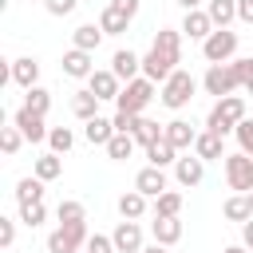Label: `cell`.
<instances>
[{"label":"cell","instance_id":"cell-1","mask_svg":"<svg viewBox=\"0 0 253 253\" xmlns=\"http://www.w3.org/2000/svg\"><path fill=\"white\" fill-rule=\"evenodd\" d=\"M178 63H182V32L162 28V32L154 36L150 51L142 55V75L154 79V83H166V79L178 71Z\"/></svg>","mask_w":253,"mask_h":253},{"label":"cell","instance_id":"cell-2","mask_svg":"<svg viewBox=\"0 0 253 253\" xmlns=\"http://www.w3.org/2000/svg\"><path fill=\"white\" fill-rule=\"evenodd\" d=\"M245 119V99L241 95H221L213 107H210V115H206V130H213V134H233L237 130V123Z\"/></svg>","mask_w":253,"mask_h":253},{"label":"cell","instance_id":"cell-3","mask_svg":"<svg viewBox=\"0 0 253 253\" xmlns=\"http://www.w3.org/2000/svg\"><path fill=\"white\" fill-rule=\"evenodd\" d=\"M194 91H198V83H194V75L186 71V67H178L166 83H162V107H170V111H182L190 99H194Z\"/></svg>","mask_w":253,"mask_h":253},{"label":"cell","instance_id":"cell-4","mask_svg":"<svg viewBox=\"0 0 253 253\" xmlns=\"http://www.w3.org/2000/svg\"><path fill=\"white\" fill-rule=\"evenodd\" d=\"M154 99V79H146V75H138V79H130V83H123V91H119V99H115V107L119 111H130V115H142V107Z\"/></svg>","mask_w":253,"mask_h":253},{"label":"cell","instance_id":"cell-5","mask_svg":"<svg viewBox=\"0 0 253 253\" xmlns=\"http://www.w3.org/2000/svg\"><path fill=\"white\" fill-rule=\"evenodd\" d=\"M87 249V225L83 221H71V225H59L47 233V253H79Z\"/></svg>","mask_w":253,"mask_h":253},{"label":"cell","instance_id":"cell-6","mask_svg":"<svg viewBox=\"0 0 253 253\" xmlns=\"http://www.w3.org/2000/svg\"><path fill=\"white\" fill-rule=\"evenodd\" d=\"M233 51H237V32H229V28H213V32L202 40V55H206L210 63H229Z\"/></svg>","mask_w":253,"mask_h":253},{"label":"cell","instance_id":"cell-7","mask_svg":"<svg viewBox=\"0 0 253 253\" xmlns=\"http://www.w3.org/2000/svg\"><path fill=\"white\" fill-rule=\"evenodd\" d=\"M225 182H229V190L249 194L253 190V154H245V150L225 154Z\"/></svg>","mask_w":253,"mask_h":253},{"label":"cell","instance_id":"cell-8","mask_svg":"<svg viewBox=\"0 0 253 253\" xmlns=\"http://www.w3.org/2000/svg\"><path fill=\"white\" fill-rule=\"evenodd\" d=\"M202 83H206V91H210V95H217V99H221V95H233V91L241 87V75H237L233 59H229V63H210V71H206V79H202Z\"/></svg>","mask_w":253,"mask_h":253},{"label":"cell","instance_id":"cell-9","mask_svg":"<svg viewBox=\"0 0 253 253\" xmlns=\"http://www.w3.org/2000/svg\"><path fill=\"white\" fill-rule=\"evenodd\" d=\"M12 123L24 130V138H28V142H43V138H47V130H51V126H43V115H40V111H32V107H20V111L12 115Z\"/></svg>","mask_w":253,"mask_h":253},{"label":"cell","instance_id":"cell-10","mask_svg":"<svg viewBox=\"0 0 253 253\" xmlns=\"http://www.w3.org/2000/svg\"><path fill=\"white\" fill-rule=\"evenodd\" d=\"M111 241H115L119 253H142V229H138V221H126V217H123V221L115 225Z\"/></svg>","mask_w":253,"mask_h":253},{"label":"cell","instance_id":"cell-11","mask_svg":"<svg viewBox=\"0 0 253 253\" xmlns=\"http://www.w3.org/2000/svg\"><path fill=\"white\" fill-rule=\"evenodd\" d=\"M87 91H95V95L107 103V99H119L123 79H119L115 71H91V75H87Z\"/></svg>","mask_w":253,"mask_h":253},{"label":"cell","instance_id":"cell-12","mask_svg":"<svg viewBox=\"0 0 253 253\" xmlns=\"http://www.w3.org/2000/svg\"><path fill=\"white\" fill-rule=\"evenodd\" d=\"M95 71V59H91V51H83V47H71V51H63V75H71V79H87Z\"/></svg>","mask_w":253,"mask_h":253},{"label":"cell","instance_id":"cell-13","mask_svg":"<svg viewBox=\"0 0 253 253\" xmlns=\"http://www.w3.org/2000/svg\"><path fill=\"white\" fill-rule=\"evenodd\" d=\"M174 178H178L182 186H198V182L206 178V158H198V154L178 158V162H174Z\"/></svg>","mask_w":253,"mask_h":253},{"label":"cell","instance_id":"cell-14","mask_svg":"<svg viewBox=\"0 0 253 253\" xmlns=\"http://www.w3.org/2000/svg\"><path fill=\"white\" fill-rule=\"evenodd\" d=\"M111 71H115L123 83H130V79H138V71H142V59H138L130 47H119V51H115V59H111Z\"/></svg>","mask_w":253,"mask_h":253},{"label":"cell","instance_id":"cell-15","mask_svg":"<svg viewBox=\"0 0 253 253\" xmlns=\"http://www.w3.org/2000/svg\"><path fill=\"white\" fill-rule=\"evenodd\" d=\"M134 190H142L146 198H158V194L166 190V170H162V166H146V170H138V174H134Z\"/></svg>","mask_w":253,"mask_h":253},{"label":"cell","instance_id":"cell-16","mask_svg":"<svg viewBox=\"0 0 253 253\" xmlns=\"http://www.w3.org/2000/svg\"><path fill=\"white\" fill-rule=\"evenodd\" d=\"M83 138H87L91 146H107V142L115 138V119H103V115L87 119V126H83Z\"/></svg>","mask_w":253,"mask_h":253},{"label":"cell","instance_id":"cell-17","mask_svg":"<svg viewBox=\"0 0 253 253\" xmlns=\"http://www.w3.org/2000/svg\"><path fill=\"white\" fill-rule=\"evenodd\" d=\"M182 32H186L190 40H206V36L213 32V20H210V12H202V8H190V12H186V20H182Z\"/></svg>","mask_w":253,"mask_h":253},{"label":"cell","instance_id":"cell-18","mask_svg":"<svg viewBox=\"0 0 253 253\" xmlns=\"http://www.w3.org/2000/svg\"><path fill=\"white\" fill-rule=\"evenodd\" d=\"M150 233H154L158 245H178L182 241V221L178 217H154L150 221Z\"/></svg>","mask_w":253,"mask_h":253},{"label":"cell","instance_id":"cell-19","mask_svg":"<svg viewBox=\"0 0 253 253\" xmlns=\"http://www.w3.org/2000/svg\"><path fill=\"white\" fill-rule=\"evenodd\" d=\"M146 158H150V166H162V170H166L170 162H178V146L162 134V138H154V142L146 146Z\"/></svg>","mask_w":253,"mask_h":253},{"label":"cell","instance_id":"cell-20","mask_svg":"<svg viewBox=\"0 0 253 253\" xmlns=\"http://www.w3.org/2000/svg\"><path fill=\"white\" fill-rule=\"evenodd\" d=\"M194 154L198 158H225V146H221V134H213V130H202L198 138H194Z\"/></svg>","mask_w":253,"mask_h":253},{"label":"cell","instance_id":"cell-21","mask_svg":"<svg viewBox=\"0 0 253 253\" xmlns=\"http://www.w3.org/2000/svg\"><path fill=\"white\" fill-rule=\"evenodd\" d=\"M206 12L213 20V28H229L237 20V0H206Z\"/></svg>","mask_w":253,"mask_h":253},{"label":"cell","instance_id":"cell-22","mask_svg":"<svg viewBox=\"0 0 253 253\" xmlns=\"http://www.w3.org/2000/svg\"><path fill=\"white\" fill-rule=\"evenodd\" d=\"M12 79L28 91V87H36V79H40V63L32 59V55H24V59H12Z\"/></svg>","mask_w":253,"mask_h":253},{"label":"cell","instance_id":"cell-23","mask_svg":"<svg viewBox=\"0 0 253 253\" xmlns=\"http://www.w3.org/2000/svg\"><path fill=\"white\" fill-rule=\"evenodd\" d=\"M178 150H186V146H194V138H198V130L186 123V119H174V123H166V130H162Z\"/></svg>","mask_w":253,"mask_h":253},{"label":"cell","instance_id":"cell-24","mask_svg":"<svg viewBox=\"0 0 253 253\" xmlns=\"http://www.w3.org/2000/svg\"><path fill=\"white\" fill-rule=\"evenodd\" d=\"M119 213H123L126 221H138V217L146 213V194H142V190H126V194L119 198Z\"/></svg>","mask_w":253,"mask_h":253},{"label":"cell","instance_id":"cell-25","mask_svg":"<svg viewBox=\"0 0 253 253\" xmlns=\"http://www.w3.org/2000/svg\"><path fill=\"white\" fill-rule=\"evenodd\" d=\"M126 24H130V16H126V12H119L115 4H107V8L99 12V28H103L107 36H119V32H126Z\"/></svg>","mask_w":253,"mask_h":253},{"label":"cell","instance_id":"cell-26","mask_svg":"<svg viewBox=\"0 0 253 253\" xmlns=\"http://www.w3.org/2000/svg\"><path fill=\"white\" fill-rule=\"evenodd\" d=\"M150 210H154V217H178L182 213V194L178 190H162Z\"/></svg>","mask_w":253,"mask_h":253},{"label":"cell","instance_id":"cell-27","mask_svg":"<svg viewBox=\"0 0 253 253\" xmlns=\"http://www.w3.org/2000/svg\"><path fill=\"white\" fill-rule=\"evenodd\" d=\"M103 36H107V32H103L99 24H79V28H75V36H71V43H75V47H83V51H95Z\"/></svg>","mask_w":253,"mask_h":253},{"label":"cell","instance_id":"cell-28","mask_svg":"<svg viewBox=\"0 0 253 253\" xmlns=\"http://www.w3.org/2000/svg\"><path fill=\"white\" fill-rule=\"evenodd\" d=\"M99 103H103V99H99L95 91H79V95L71 99V111H75V119H83V123H87V119H95V115H99Z\"/></svg>","mask_w":253,"mask_h":253},{"label":"cell","instance_id":"cell-29","mask_svg":"<svg viewBox=\"0 0 253 253\" xmlns=\"http://www.w3.org/2000/svg\"><path fill=\"white\" fill-rule=\"evenodd\" d=\"M225 217H229V221H241V225H245V221L253 217V202H249V194H233V198L225 202Z\"/></svg>","mask_w":253,"mask_h":253},{"label":"cell","instance_id":"cell-30","mask_svg":"<svg viewBox=\"0 0 253 253\" xmlns=\"http://www.w3.org/2000/svg\"><path fill=\"white\" fill-rule=\"evenodd\" d=\"M130 150H134V134H123V130H115V138L107 142V154H111L115 162H126V158H130Z\"/></svg>","mask_w":253,"mask_h":253},{"label":"cell","instance_id":"cell-31","mask_svg":"<svg viewBox=\"0 0 253 253\" xmlns=\"http://www.w3.org/2000/svg\"><path fill=\"white\" fill-rule=\"evenodd\" d=\"M63 174V162H59V154L51 150V154H40L36 158V178H43V182H51V178H59Z\"/></svg>","mask_w":253,"mask_h":253},{"label":"cell","instance_id":"cell-32","mask_svg":"<svg viewBox=\"0 0 253 253\" xmlns=\"http://www.w3.org/2000/svg\"><path fill=\"white\" fill-rule=\"evenodd\" d=\"M16 202H43V178H20L16 182Z\"/></svg>","mask_w":253,"mask_h":253},{"label":"cell","instance_id":"cell-33","mask_svg":"<svg viewBox=\"0 0 253 253\" xmlns=\"http://www.w3.org/2000/svg\"><path fill=\"white\" fill-rule=\"evenodd\" d=\"M24 107H32V111L47 115V107H51V91H43L40 83H36V87H28V91H24Z\"/></svg>","mask_w":253,"mask_h":253},{"label":"cell","instance_id":"cell-34","mask_svg":"<svg viewBox=\"0 0 253 253\" xmlns=\"http://www.w3.org/2000/svg\"><path fill=\"white\" fill-rule=\"evenodd\" d=\"M162 130H166V126H158L154 119H138V126H134V142H138V146H150L154 138H162Z\"/></svg>","mask_w":253,"mask_h":253},{"label":"cell","instance_id":"cell-35","mask_svg":"<svg viewBox=\"0 0 253 253\" xmlns=\"http://www.w3.org/2000/svg\"><path fill=\"white\" fill-rule=\"evenodd\" d=\"M43 217H47V210H43V202H20V221H24L28 229H36V225H43Z\"/></svg>","mask_w":253,"mask_h":253},{"label":"cell","instance_id":"cell-36","mask_svg":"<svg viewBox=\"0 0 253 253\" xmlns=\"http://www.w3.org/2000/svg\"><path fill=\"white\" fill-rule=\"evenodd\" d=\"M47 142H51L55 154H67V150L75 146V134H71L67 126H51V130H47Z\"/></svg>","mask_w":253,"mask_h":253},{"label":"cell","instance_id":"cell-37","mask_svg":"<svg viewBox=\"0 0 253 253\" xmlns=\"http://www.w3.org/2000/svg\"><path fill=\"white\" fill-rule=\"evenodd\" d=\"M20 142H24V130H20L16 123H12V126H0V150H4L8 158L20 150Z\"/></svg>","mask_w":253,"mask_h":253},{"label":"cell","instance_id":"cell-38","mask_svg":"<svg viewBox=\"0 0 253 253\" xmlns=\"http://www.w3.org/2000/svg\"><path fill=\"white\" fill-rule=\"evenodd\" d=\"M55 217H59V225H71V221H83L87 213H83V202H59V210H55Z\"/></svg>","mask_w":253,"mask_h":253},{"label":"cell","instance_id":"cell-39","mask_svg":"<svg viewBox=\"0 0 253 253\" xmlns=\"http://www.w3.org/2000/svg\"><path fill=\"white\" fill-rule=\"evenodd\" d=\"M233 134H237V142H241V150H245V154H253V119H241Z\"/></svg>","mask_w":253,"mask_h":253},{"label":"cell","instance_id":"cell-40","mask_svg":"<svg viewBox=\"0 0 253 253\" xmlns=\"http://www.w3.org/2000/svg\"><path fill=\"white\" fill-rule=\"evenodd\" d=\"M233 67H237V75H241L245 95H253V55H249V59H233Z\"/></svg>","mask_w":253,"mask_h":253},{"label":"cell","instance_id":"cell-41","mask_svg":"<svg viewBox=\"0 0 253 253\" xmlns=\"http://www.w3.org/2000/svg\"><path fill=\"white\" fill-rule=\"evenodd\" d=\"M138 119H142V115H130V111H115V130H123V134H134Z\"/></svg>","mask_w":253,"mask_h":253},{"label":"cell","instance_id":"cell-42","mask_svg":"<svg viewBox=\"0 0 253 253\" xmlns=\"http://www.w3.org/2000/svg\"><path fill=\"white\" fill-rule=\"evenodd\" d=\"M87 253H119V249H115V241H111V237L91 233V237H87Z\"/></svg>","mask_w":253,"mask_h":253},{"label":"cell","instance_id":"cell-43","mask_svg":"<svg viewBox=\"0 0 253 253\" xmlns=\"http://www.w3.org/2000/svg\"><path fill=\"white\" fill-rule=\"evenodd\" d=\"M75 4H79V0H43V8H47L51 16H71Z\"/></svg>","mask_w":253,"mask_h":253},{"label":"cell","instance_id":"cell-44","mask_svg":"<svg viewBox=\"0 0 253 253\" xmlns=\"http://www.w3.org/2000/svg\"><path fill=\"white\" fill-rule=\"evenodd\" d=\"M12 241H16V221L12 217H0V245L12 249Z\"/></svg>","mask_w":253,"mask_h":253},{"label":"cell","instance_id":"cell-45","mask_svg":"<svg viewBox=\"0 0 253 253\" xmlns=\"http://www.w3.org/2000/svg\"><path fill=\"white\" fill-rule=\"evenodd\" d=\"M237 20L241 24H253V0H237Z\"/></svg>","mask_w":253,"mask_h":253},{"label":"cell","instance_id":"cell-46","mask_svg":"<svg viewBox=\"0 0 253 253\" xmlns=\"http://www.w3.org/2000/svg\"><path fill=\"white\" fill-rule=\"evenodd\" d=\"M111 4H115L119 12H126L130 20H134V12H138V0H111Z\"/></svg>","mask_w":253,"mask_h":253},{"label":"cell","instance_id":"cell-47","mask_svg":"<svg viewBox=\"0 0 253 253\" xmlns=\"http://www.w3.org/2000/svg\"><path fill=\"white\" fill-rule=\"evenodd\" d=\"M241 245H245V249L253 253V217H249V221L241 225Z\"/></svg>","mask_w":253,"mask_h":253},{"label":"cell","instance_id":"cell-48","mask_svg":"<svg viewBox=\"0 0 253 253\" xmlns=\"http://www.w3.org/2000/svg\"><path fill=\"white\" fill-rule=\"evenodd\" d=\"M166 249H170V245H158V241H154V245H146L142 253H166Z\"/></svg>","mask_w":253,"mask_h":253},{"label":"cell","instance_id":"cell-49","mask_svg":"<svg viewBox=\"0 0 253 253\" xmlns=\"http://www.w3.org/2000/svg\"><path fill=\"white\" fill-rule=\"evenodd\" d=\"M221 253H249V249H245V245H225Z\"/></svg>","mask_w":253,"mask_h":253},{"label":"cell","instance_id":"cell-50","mask_svg":"<svg viewBox=\"0 0 253 253\" xmlns=\"http://www.w3.org/2000/svg\"><path fill=\"white\" fill-rule=\"evenodd\" d=\"M178 4H182V8H186V12H190V8H198V4H202V0H178Z\"/></svg>","mask_w":253,"mask_h":253},{"label":"cell","instance_id":"cell-51","mask_svg":"<svg viewBox=\"0 0 253 253\" xmlns=\"http://www.w3.org/2000/svg\"><path fill=\"white\" fill-rule=\"evenodd\" d=\"M249 202H253V190H249Z\"/></svg>","mask_w":253,"mask_h":253},{"label":"cell","instance_id":"cell-52","mask_svg":"<svg viewBox=\"0 0 253 253\" xmlns=\"http://www.w3.org/2000/svg\"><path fill=\"white\" fill-rule=\"evenodd\" d=\"M79 253H87V249H79Z\"/></svg>","mask_w":253,"mask_h":253}]
</instances>
